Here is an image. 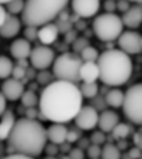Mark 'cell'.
<instances>
[{
	"label": "cell",
	"instance_id": "1",
	"mask_svg": "<svg viewBox=\"0 0 142 159\" xmlns=\"http://www.w3.org/2000/svg\"><path fill=\"white\" fill-rule=\"evenodd\" d=\"M82 107V95L75 83L54 80L44 88L39 98V110L45 120L52 123H67Z\"/></svg>",
	"mask_w": 142,
	"mask_h": 159
},
{
	"label": "cell",
	"instance_id": "2",
	"mask_svg": "<svg viewBox=\"0 0 142 159\" xmlns=\"http://www.w3.org/2000/svg\"><path fill=\"white\" fill-rule=\"evenodd\" d=\"M10 154H21L26 157H39L48 143L46 128L38 119L20 118L8 138Z\"/></svg>",
	"mask_w": 142,
	"mask_h": 159
},
{
	"label": "cell",
	"instance_id": "3",
	"mask_svg": "<svg viewBox=\"0 0 142 159\" xmlns=\"http://www.w3.org/2000/svg\"><path fill=\"white\" fill-rule=\"evenodd\" d=\"M100 80L110 88H119L126 84L132 75V60L121 49H107L97 59Z\"/></svg>",
	"mask_w": 142,
	"mask_h": 159
},
{
	"label": "cell",
	"instance_id": "4",
	"mask_svg": "<svg viewBox=\"0 0 142 159\" xmlns=\"http://www.w3.org/2000/svg\"><path fill=\"white\" fill-rule=\"evenodd\" d=\"M70 0H25L21 21L25 25L41 26L61 15Z\"/></svg>",
	"mask_w": 142,
	"mask_h": 159
},
{
	"label": "cell",
	"instance_id": "5",
	"mask_svg": "<svg viewBox=\"0 0 142 159\" xmlns=\"http://www.w3.org/2000/svg\"><path fill=\"white\" fill-rule=\"evenodd\" d=\"M82 60L76 53H62L52 63V74L57 80L77 84L80 80V68Z\"/></svg>",
	"mask_w": 142,
	"mask_h": 159
},
{
	"label": "cell",
	"instance_id": "6",
	"mask_svg": "<svg viewBox=\"0 0 142 159\" xmlns=\"http://www.w3.org/2000/svg\"><path fill=\"white\" fill-rule=\"evenodd\" d=\"M92 30L101 42H114L123 31V23L115 13H102L95 16Z\"/></svg>",
	"mask_w": 142,
	"mask_h": 159
},
{
	"label": "cell",
	"instance_id": "7",
	"mask_svg": "<svg viewBox=\"0 0 142 159\" xmlns=\"http://www.w3.org/2000/svg\"><path fill=\"white\" fill-rule=\"evenodd\" d=\"M121 108L128 122L142 125V83H137L125 92V99Z\"/></svg>",
	"mask_w": 142,
	"mask_h": 159
},
{
	"label": "cell",
	"instance_id": "8",
	"mask_svg": "<svg viewBox=\"0 0 142 159\" xmlns=\"http://www.w3.org/2000/svg\"><path fill=\"white\" fill-rule=\"evenodd\" d=\"M55 52L49 45H38L31 49L29 60L32 68L36 70L49 69L55 60Z\"/></svg>",
	"mask_w": 142,
	"mask_h": 159
},
{
	"label": "cell",
	"instance_id": "9",
	"mask_svg": "<svg viewBox=\"0 0 142 159\" xmlns=\"http://www.w3.org/2000/svg\"><path fill=\"white\" fill-rule=\"evenodd\" d=\"M119 48L128 55H135L142 53V34L133 31L132 29L122 31L117 38Z\"/></svg>",
	"mask_w": 142,
	"mask_h": 159
},
{
	"label": "cell",
	"instance_id": "10",
	"mask_svg": "<svg viewBox=\"0 0 142 159\" xmlns=\"http://www.w3.org/2000/svg\"><path fill=\"white\" fill-rule=\"evenodd\" d=\"M74 120L79 129L94 130L98 123V111L94 105H82Z\"/></svg>",
	"mask_w": 142,
	"mask_h": 159
},
{
	"label": "cell",
	"instance_id": "11",
	"mask_svg": "<svg viewBox=\"0 0 142 159\" xmlns=\"http://www.w3.org/2000/svg\"><path fill=\"white\" fill-rule=\"evenodd\" d=\"M101 8V0H71V9L82 19L94 18Z\"/></svg>",
	"mask_w": 142,
	"mask_h": 159
},
{
	"label": "cell",
	"instance_id": "12",
	"mask_svg": "<svg viewBox=\"0 0 142 159\" xmlns=\"http://www.w3.org/2000/svg\"><path fill=\"white\" fill-rule=\"evenodd\" d=\"M0 89H2V94L5 97V99L10 100V102L19 100L21 98L23 93L25 92L24 83L21 80H18V79H14V78L4 79V83L0 85Z\"/></svg>",
	"mask_w": 142,
	"mask_h": 159
},
{
	"label": "cell",
	"instance_id": "13",
	"mask_svg": "<svg viewBox=\"0 0 142 159\" xmlns=\"http://www.w3.org/2000/svg\"><path fill=\"white\" fill-rule=\"evenodd\" d=\"M21 25H23V21L21 19L18 18V15L6 14V18L3 25L0 26V36L5 39H11L16 36L21 30Z\"/></svg>",
	"mask_w": 142,
	"mask_h": 159
},
{
	"label": "cell",
	"instance_id": "14",
	"mask_svg": "<svg viewBox=\"0 0 142 159\" xmlns=\"http://www.w3.org/2000/svg\"><path fill=\"white\" fill-rule=\"evenodd\" d=\"M123 26L128 29H137L142 25V5H131L128 10L122 13Z\"/></svg>",
	"mask_w": 142,
	"mask_h": 159
},
{
	"label": "cell",
	"instance_id": "15",
	"mask_svg": "<svg viewBox=\"0 0 142 159\" xmlns=\"http://www.w3.org/2000/svg\"><path fill=\"white\" fill-rule=\"evenodd\" d=\"M120 123V116L116 111L106 109L102 110L98 114V123L97 127L100 128V130H102L103 133H111L112 129L116 127V124Z\"/></svg>",
	"mask_w": 142,
	"mask_h": 159
},
{
	"label": "cell",
	"instance_id": "16",
	"mask_svg": "<svg viewBox=\"0 0 142 159\" xmlns=\"http://www.w3.org/2000/svg\"><path fill=\"white\" fill-rule=\"evenodd\" d=\"M59 28L56 24L54 23H48L45 25L39 26V31H38V40L43 44V45H51L54 44L57 38H59Z\"/></svg>",
	"mask_w": 142,
	"mask_h": 159
},
{
	"label": "cell",
	"instance_id": "17",
	"mask_svg": "<svg viewBox=\"0 0 142 159\" xmlns=\"http://www.w3.org/2000/svg\"><path fill=\"white\" fill-rule=\"evenodd\" d=\"M31 43L25 38L15 39L10 45V54L13 58L18 59H29L31 53Z\"/></svg>",
	"mask_w": 142,
	"mask_h": 159
},
{
	"label": "cell",
	"instance_id": "18",
	"mask_svg": "<svg viewBox=\"0 0 142 159\" xmlns=\"http://www.w3.org/2000/svg\"><path fill=\"white\" fill-rule=\"evenodd\" d=\"M100 79V69L97 61H82L80 68V80L92 83Z\"/></svg>",
	"mask_w": 142,
	"mask_h": 159
},
{
	"label": "cell",
	"instance_id": "19",
	"mask_svg": "<svg viewBox=\"0 0 142 159\" xmlns=\"http://www.w3.org/2000/svg\"><path fill=\"white\" fill-rule=\"evenodd\" d=\"M67 128L64 123H52L48 129H46V135L48 140L51 143H55L57 145L62 144L66 142V135H67Z\"/></svg>",
	"mask_w": 142,
	"mask_h": 159
},
{
	"label": "cell",
	"instance_id": "20",
	"mask_svg": "<svg viewBox=\"0 0 142 159\" xmlns=\"http://www.w3.org/2000/svg\"><path fill=\"white\" fill-rule=\"evenodd\" d=\"M16 122L15 115L11 110H5L3 115L0 116V140H8L14 124Z\"/></svg>",
	"mask_w": 142,
	"mask_h": 159
},
{
	"label": "cell",
	"instance_id": "21",
	"mask_svg": "<svg viewBox=\"0 0 142 159\" xmlns=\"http://www.w3.org/2000/svg\"><path fill=\"white\" fill-rule=\"evenodd\" d=\"M125 93L119 88H111L105 95V103L111 108H121L123 104Z\"/></svg>",
	"mask_w": 142,
	"mask_h": 159
},
{
	"label": "cell",
	"instance_id": "22",
	"mask_svg": "<svg viewBox=\"0 0 142 159\" xmlns=\"http://www.w3.org/2000/svg\"><path fill=\"white\" fill-rule=\"evenodd\" d=\"M80 88V92H81V95L82 98H87V99H94L98 95V85L96 82H92V83H85L82 82V84L79 87Z\"/></svg>",
	"mask_w": 142,
	"mask_h": 159
},
{
	"label": "cell",
	"instance_id": "23",
	"mask_svg": "<svg viewBox=\"0 0 142 159\" xmlns=\"http://www.w3.org/2000/svg\"><path fill=\"white\" fill-rule=\"evenodd\" d=\"M101 159H121V150L112 143L105 144L101 150Z\"/></svg>",
	"mask_w": 142,
	"mask_h": 159
},
{
	"label": "cell",
	"instance_id": "24",
	"mask_svg": "<svg viewBox=\"0 0 142 159\" xmlns=\"http://www.w3.org/2000/svg\"><path fill=\"white\" fill-rule=\"evenodd\" d=\"M20 100H21L23 107H25V108H31V107L39 105V97L36 95L35 90H32V89L25 90V92L23 93Z\"/></svg>",
	"mask_w": 142,
	"mask_h": 159
},
{
	"label": "cell",
	"instance_id": "25",
	"mask_svg": "<svg viewBox=\"0 0 142 159\" xmlns=\"http://www.w3.org/2000/svg\"><path fill=\"white\" fill-rule=\"evenodd\" d=\"M14 64L9 57L0 55V79H6L11 76Z\"/></svg>",
	"mask_w": 142,
	"mask_h": 159
},
{
	"label": "cell",
	"instance_id": "26",
	"mask_svg": "<svg viewBox=\"0 0 142 159\" xmlns=\"http://www.w3.org/2000/svg\"><path fill=\"white\" fill-rule=\"evenodd\" d=\"M25 8V0H10L5 4V10L11 15H21Z\"/></svg>",
	"mask_w": 142,
	"mask_h": 159
},
{
	"label": "cell",
	"instance_id": "27",
	"mask_svg": "<svg viewBox=\"0 0 142 159\" xmlns=\"http://www.w3.org/2000/svg\"><path fill=\"white\" fill-rule=\"evenodd\" d=\"M130 132H131V128L128 124H125V123H117L116 127L112 129V137L117 140H122L125 138H127L130 135Z\"/></svg>",
	"mask_w": 142,
	"mask_h": 159
},
{
	"label": "cell",
	"instance_id": "28",
	"mask_svg": "<svg viewBox=\"0 0 142 159\" xmlns=\"http://www.w3.org/2000/svg\"><path fill=\"white\" fill-rule=\"evenodd\" d=\"M79 55H80L82 61H97V59L100 57V53L96 48H94L91 45H87Z\"/></svg>",
	"mask_w": 142,
	"mask_h": 159
},
{
	"label": "cell",
	"instance_id": "29",
	"mask_svg": "<svg viewBox=\"0 0 142 159\" xmlns=\"http://www.w3.org/2000/svg\"><path fill=\"white\" fill-rule=\"evenodd\" d=\"M36 82H38V84H40V85H44V87H46V85H49L50 83H52L54 82V74L52 73H50L48 69H44V70H39V73L36 74Z\"/></svg>",
	"mask_w": 142,
	"mask_h": 159
},
{
	"label": "cell",
	"instance_id": "30",
	"mask_svg": "<svg viewBox=\"0 0 142 159\" xmlns=\"http://www.w3.org/2000/svg\"><path fill=\"white\" fill-rule=\"evenodd\" d=\"M38 31H39L38 26L26 25V28L24 29V38L26 39V40H29L30 43L35 42V40H38Z\"/></svg>",
	"mask_w": 142,
	"mask_h": 159
},
{
	"label": "cell",
	"instance_id": "31",
	"mask_svg": "<svg viewBox=\"0 0 142 159\" xmlns=\"http://www.w3.org/2000/svg\"><path fill=\"white\" fill-rule=\"evenodd\" d=\"M87 45H90V42L86 38H76L73 42V50L76 54H80Z\"/></svg>",
	"mask_w": 142,
	"mask_h": 159
},
{
	"label": "cell",
	"instance_id": "32",
	"mask_svg": "<svg viewBox=\"0 0 142 159\" xmlns=\"http://www.w3.org/2000/svg\"><path fill=\"white\" fill-rule=\"evenodd\" d=\"M101 145H97V144H90L87 148H86V154L90 159H97V158H101Z\"/></svg>",
	"mask_w": 142,
	"mask_h": 159
},
{
	"label": "cell",
	"instance_id": "33",
	"mask_svg": "<svg viewBox=\"0 0 142 159\" xmlns=\"http://www.w3.org/2000/svg\"><path fill=\"white\" fill-rule=\"evenodd\" d=\"M90 142L92 144H97V145H103L106 142V133H103L102 130H96L90 135Z\"/></svg>",
	"mask_w": 142,
	"mask_h": 159
},
{
	"label": "cell",
	"instance_id": "34",
	"mask_svg": "<svg viewBox=\"0 0 142 159\" xmlns=\"http://www.w3.org/2000/svg\"><path fill=\"white\" fill-rule=\"evenodd\" d=\"M26 75V69L20 66V65H14L13 71H11V78L18 79V80H23Z\"/></svg>",
	"mask_w": 142,
	"mask_h": 159
},
{
	"label": "cell",
	"instance_id": "35",
	"mask_svg": "<svg viewBox=\"0 0 142 159\" xmlns=\"http://www.w3.org/2000/svg\"><path fill=\"white\" fill-rule=\"evenodd\" d=\"M44 150H45V153H46L48 155H54V157H56V154L60 152V145H57V144L50 142V143H46Z\"/></svg>",
	"mask_w": 142,
	"mask_h": 159
},
{
	"label": "cell",
	"instance_id": "36",
	"mask_svg": "<svg viewBox=\"0 0 142 159\" xmlns=\"http://www.w3.org/2000/svg\"><path fill=\"white\" fill-rule=\"evenodd\" d=\"M69 158L70 159H84L85 158V152L81 148H74V149H70L69 152Z\"/></svg>",
	"mask_w": 142,
	"mask_h": 159
},
{
	"label": "cell",
	"instance_id": "37",
	"mask_svg": "<svg viewBox=\"0 0 142 159\" xmlns=\"http://www.w3.org/2000/svg\"><path fill=\"white\" fill-rule=\"evenodd\" d=\"M103 10H105V13H115L117 10L116 0H105L103 2Z\"/></svg>",
	"mask_w": 142,
	"mask_h": 159
},
{
	"label": "cell",
	"instance_id": "38",
	"mask_svg": "<svg viewBox=\"0 0 142 159\" xmlns=\"http://www.w3.org/2000/svg\"><path fill=\"white\" fill-rule=\"evenodd\" d=\"M130 0H116V7H117V10L121 11V13H125L126 10L130 9L131 4Z\"/></svg>",
	"mask_w": 142,
	"mask_h": 159
},
{
	"label": "cell",
	"instance_id": "39",
	"mask_svg": "<svg viewBox=\"0 0 142 159\" xmlns=\"http://www.w3.org/2000/svg\"><path fill=\"white\" fill-rule=\"evenodd\" d=\"M80 139V134H79V132H76V130H67V135H66V142L67 143H75V142H77Z\"/></svg>",
	"mask_w": 142,
	"mask_h": 159
},
{
	"label": "cell",
	"instance_id": "40",
	"mask_svg": "<svg viewBox=\"0 0 142 159\" xmlns=\"http://www.w3.org/2000/svg\"><path fill=\"white\" fill-rule=\"evenodd\" d=\"M26 118L29 119H36L38 115H39V110L36 109V107H31V108H26Z\"/></svg>",
	"mask_w": 142,
	"mask_h": 159
},
{
	"label": "cell",
	"instance_id": "41",
	"mask_svg": "<svg viewBox=\"0 0 142 159\" xmlns=\"http://www.w3.org/2000/svg\"><path fill=\"white\" fill-rule=\"evenodd\" d=\"M76 38H77L76 31L73 30V29H70L69 31L65 33V40H66V43H69V44H73V42L75 40Z\"/></svg>",
	"mask_w": 142,
	"mask_h": 159
},
{
	"label": "cell",
	"instance_id": "42",
	"mask_svg": "<svg viewBox=\"0 0 142 159\" xmlns=\"http://www.w3.org/2000/svg\"><path fill=\"white\" fill-rule=\"evenodd\" d=\"M141 154H142V150L138 149L137 147H133V148H131V149L128 150V157H130V159H138Z\"/></svg>",
	"mask_w": 142,
	"mask_h": 159
},
{
	"label": "cell",
	"instance_id": "43",
	"mask_svg": "<svg viewBox=\"0 0 142 159\" xmlns=\"http://www.w3.org/2000/svg\"><path fill=\"white\" fill-rule=\"evenodd\" d=\"M133 143H135V147H137L138 149L142 150V130L137 132L133 135Z\"/></svg>",
	"mask_w": 142,
	"mask_h": 159
},
{
	"label": "cell",
	"instance_id": "44",
	"mask_svg": "<svg viewBox=\"0 0 142 159\" xmlns=\"http://www.w3.org/2000/svg\"><path fill=\"white\" fill-rule=\"evenodd\" d=\"M2 159H35V158H31V157H26V155H21V154H9V155H5L4 158Z\"/></svg>",
	"mask_w": 142,
	"mask_h": 159
},
{
	"label": "cell",
	"instance_id": "45",
	"mask_svg": "<svg viewBox=\"0 0 142 159\" xmlns=\"http://www.w3.org/2000/svg\"><path fill=\"white\" fill-rule=\"evenodd\" d=\"M6 110V99L5 97L2 94V92H0V116L3 115V113Z\"/></svg>",
	"mask_w": 142,
	"mask_h": 159
},
{
	"label": "cell",
	"instance_id": "46",
	"mask_svg": "<svg viewBox=\"0 0 142 159\" xmlns=\"http://www.w3.org/2000/svg\"><path fill=\"white\" fill-rule=\"evenodd\" d=\"M77 142H79V148H81V149H86V148L91 144L90 138H89V139H87V138H80Z\"/></svg>",
	"mask_w": 142,
	"mask_h": 159
},
{
	"label": "cell",
	"instance_id": "47",
	"mask_svg": "<svg viewBox=\"0 0 142 159\" xmlns=\"http://www.w3.org/2000/svg\"><path fill=\"white\" fill-rule=\"evenodd\" d=\"M6 14H8V13H6V10H5V7L0 4V26L3 25L5 18H6Z\"/></svg>",
	"mask_w": 142,
	"mask_h": 159
},
{
	"label": "cell",
	"instance_id": "48",
	"mask_svg": "<svg viewBox=\"0 0 142 159\" xmlns=\"http://www.w3.org/2000/svg\"><path fill=\"white\" fill-rule=\"evenodd\" d=\"M18 65L26 69V68H29V61H27V59H18Z\"/></svg>",
	"mask_w": 142,
	"mask_h": 159
},
{
	"label": "cell",
	"instance_id": "49",
	"mask_svg": "<svg viewBox=\"0 0 142 159\" xmlns=\"http://www.w3.org/2000/svg\"><path fill=\"white\" fill-rule=\"evenodd\" d=\"M5 157V145L3 144V140H0V159Z\"/></svg>",
	"mask_w": 142,
	"mask_h": 159
},
{
	"label": "cell",
	"instance_id": "50",
	"mask_svg": "<svg viewBox=\"0 0 142 159\" xmlns=\"http://www.w3.org/2000/svg\"><path fill=\"white\" fill-rule=\"evenodd\" d=\"M44 159H57L56 157H54V155H46Z\"/></svg>",
	"mask_w": 142,
	"mask_h": 159
},
{
	"label": "cell",
	"instance_id": "51",
	"mask_svg": "<svg viewBox=\"0 0 142 159\" xmlns=\"http://www.w3.org/2000/svg\"><path fill=\"white\" fill-rule=\"evenodd\" d=\"M10 2V0H0V4H2V5H5L6 3H9Z\"/></svg>",
	"mask_w": 142,
	"mask_h": 159
},
{
	"label": "cell",
	"instance_id": "52",
	"mask_svg": "<svg viewBox=\"0 0 142 159\" xmlns=\"http://www.w3.org/2000/svg\"><path fill=\"white\" fill-rule=\"evenodd\" d=\"M130 2H131V3H141L142 0H130Z\"/></svg>",
	"mask_w": 142,
	"mask_h": 159
},
{
	"label": "cell",
	"instance_id": "53",
	"mask_svg": "<svg viewBox=\"0 0 142 159\" xmlns=\"http://www.w3.org/2000/svg\"><path fill=\"white\" fill-rule=\"evenodd\" d=\"M138 159H142V154H141V155H140V158H138Z\"/></svg>",
	"mask_w": 142,
	"mask_h": 159
},
{
	"label": "cell",
	"instance_id": "54",
	"mask_svg": "<svg viewBox=\"0 0 142 159\" xmlns=\"http://www.w3.org/2000/svg\"><path fill=\"white\" fill-rule=\"evenodd\" d=\"M97 159H100V158H97Z\"/></svg>",
	"mask_w": 142,
	"mask_h": 159
}]
</instances>
